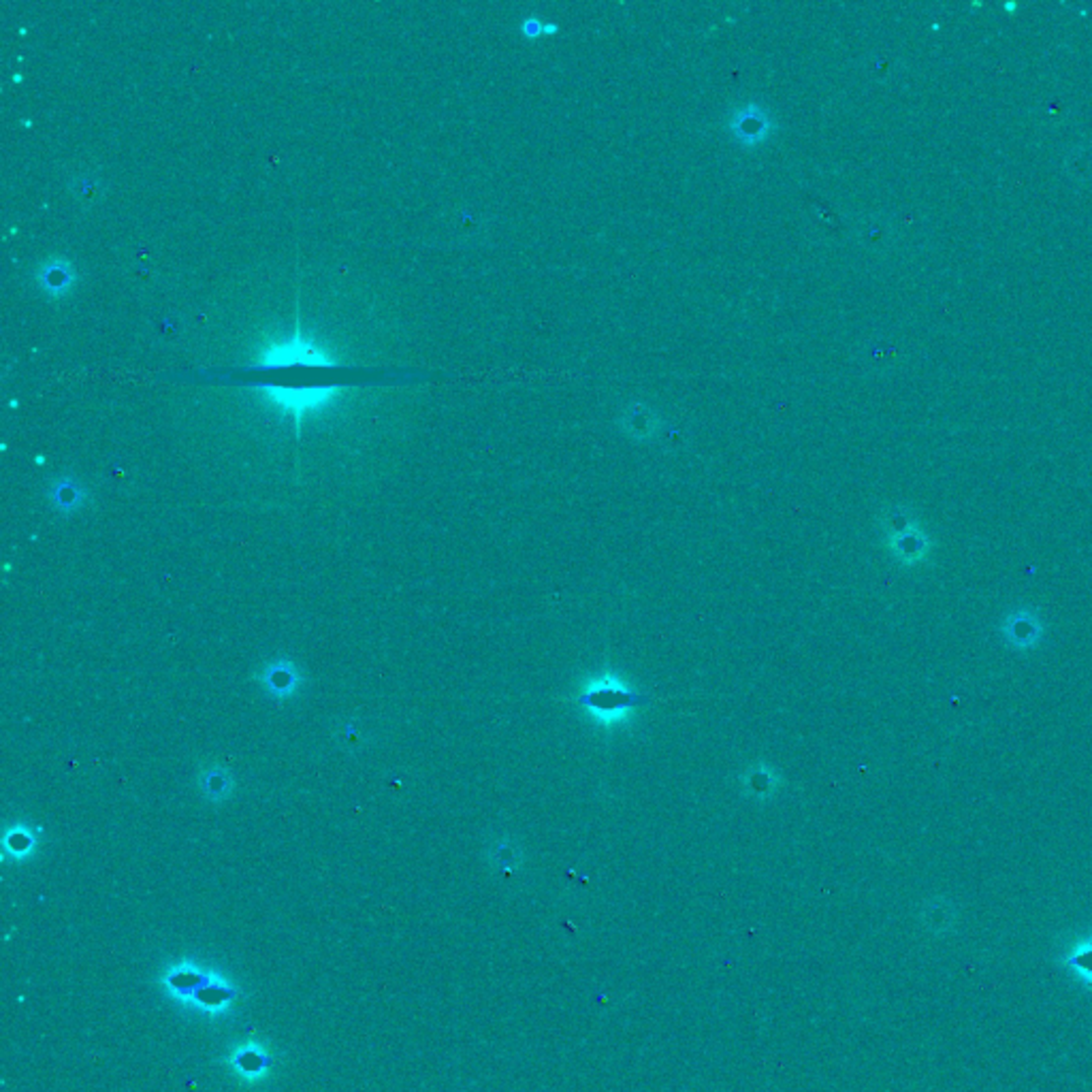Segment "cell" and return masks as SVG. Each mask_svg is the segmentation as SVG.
Wrapping results in <instances>:
<instances>
[{"instance_id": "obj_1", "label": "cell", "mask_w": 1092, "mask_h": 1092, "mask_svg": "<svg viewBox=\"0 0 1092 1092\" xmlns=\"http://www.w3.org/2000/svg\"><path fill=\"white\" fill-rule=\"evenodd\" d=\"M157 982L175 1005L208 1018L226 1016L235 1009L241 995L228 975L192 958H179L166 965Z\"/></svg>"}, {"instance_id": "obj_2", "label": "cell", "mask_w": 1092, "mask_h": 1092, "mask_svg": "<svg viewBox=\"0 0 1092 1092\" xmlns=\"http://www.w3.org/2000/svg\"><path fill=\"white\" fill-rule=\"evenodd\" d=\"M726 128L739 146L757 148L770 139V135L775 133L777 124L773 113H770L768 107H764L762 102L744 100L740 105L730 109L726 118Z\"/></svg>"}, {"instance_id": "obj_3", "label": "cell", "mask_w": 1092, "mask_h": 1092, "mask_svg": "<svg viewBox=\"0 0 1092 1092\" xmlns=\"http://www.w3.org/2000/svg\"><path fill=\"white\" fill-rule=\"evenodd\" d=\"M239 1082L243 1084H259L272 1075L276 1067V1057L272 1048L259 1039H243L228 1050V1055L223 1059Z\"/></svg>"}, {"instance_id": "obj_4", "label": "cell", "mask_w": 1092, "mask_h": 1092, "mask_svg": "<svg viewBox=\"0 0 1092 1092\" xmlns=\"http://www.w3.org/2000/svg\"><path fill=\"white\" fill-rule=\"evenodd\" d=\"M254 678L259 680V685L265 689L267 696H272L274 700L292 698L305 683L301 668L289 658L267 662Z\"/></svg>"}, {"instance_id": "obj_5", "label": "cell", "mask_w": 1092, "mask_h": 1092, "mask_svg": "<svg viewBox=\"0 0 1092 1092\" xmlns=\"http://www.w3.org/2000/svg\"><path fill=\"white\" fill-rule=\"evenodd\" d=\"M1060 965L1077 986L1092 991V932L1075 936L1062 949Z\"/></svg>"}, {"instance_id": "obj_6", "label": "cell", "mask_w": 1092, "mask_h": 1092, "mask_svg": "<svg viewBox=\"0 0 1092 1092\" xmlns=\"http://www.w3.org/2000/svg\"><path fill=\"white\" fill-rule=\"evenodd\" d=\"M41 828L24 824V821L9 826L3 837V856L16 860V863L29 860L36 852L38 841H41Z\"/></svg>"}, {"instance_id": "obj_7", "label": "cell", "mask_w": 1092, "mask_h": 1092, "mask_svg": "<svg viewBox=\"0 0 1092 1092\" xmlns=\"http://www.w3.org/2000/svg\"><path fill=\"white\" fill-rule=\"evenodd\" d=\"M621 425H623L621 429L627 435H632V438L649 440L658 433L660 420H658V415H655L649 406L634 402L621 413Z\"/></svg>"}, {"instance_id": "obj_8", "label": "cell", "mask_w": 1092, "mask_h": 1092, "mask_svg": "<svg viewBox=\"0 0 1092 1092\" xmlns=\"http://www.w3.org/2000/svg\"><path fill=\"white\" fill-rule=\"evenodd\" d=\"M199 788L203 796L212 803L226 801L235 790V779L230 775V770L223 764H208L199 775Z\"/></svg>"}, {"instance_id": "obj_9", "label": "cell", "mask_w": 1092, "mask_h": 1092, "mask_svg": "<svg viewBox=\"0 0 1092 1092\" xmlns=\"http://www.w3.org/2000/svg\"><path fill=\"white\" fill-rule=\"evenodd\" d=\"M890 548L896 552V557H901L907 563H914L920 561L924 557V552H927V545L929 541L924 538L916 525L905 523L898 528L896 532L890 534Z\"/></svg>"}, {"instance_id": "obj_10", "label": "cell", "mask_w": 1092, "mask_h": 1092, "mask_svg": "<svg viewBox=\"0 0 1092 1092\" xmlns=\"http://www.w3.org/2000/svg\"><path fill=\"white\" fill-rule=\"evenodd\" d=\"M1005 638L1020 649H1029L1037 645V638L1042 634V625L1035 619V614L1029 610L1013 612L1003 625Z\"/></svg>"}, {"instance_id": "obj_11", "label": "cell", "mask_w": 1092, "mask_h": 1092, "mask_svg": "<svg viewBox=\"0 0 1092 1092\" xmlns=\"http://www.w3.org/2000/svg\"><path fill=\"white\" fill-rule=\"evenodd\" d=\"M269 397L276 400L280 406H285L292 413H305V410L318 408L331 397V389H303V391H289V389H267Z\"/></svg>"}, {"instance_id": "obj_12", "label": "cell", "mask_w": 1092, "mask_h": 1092, "mask_svg": "<svg viewBox=\"0 0 1092 1092\" xmlns=\"http://www.w3.org/2000/svg\"><path fill=\"white\" fill-rule=\"evenodd\" d=\"M49 502L62 515H73L86 502V491L73 479H58L49 484Z\"/></svg>"}, {"instance_id": "obj_13", "label": "cell", "mask_w": 1092, "mask_h": 1092, "mask_svg": "<svg viewBox=\"0 0 1092 1092\" xmlns=\"http://www.w3.org/2000/svg\"><path fill=\"white\" fill-rule=\"evenodd\" d=\"M36 280L38 285H41V289L47 290L49 294H62L71 289L75 274L67 261L54 259L41 265V269L36 272Z\"/></svg>"}, {"instance_id": "obj_14", "label": "cell", "mask_w": 1092, "mask_h": 1092, "mask_svg": "<svg viewBox=\"0 0 1092 1092\" xmlns=\"http://www.w3.org/2000/svg\"><path fill=\"white\" fill-rule=\"evenodd\" d=\"M587 696V706L591 711L596 713H604V711H612L614 717L619 719L621 717V709L627 711L634 706V696L629 691H619V689H596V691H585Z\"/></svg>"}, {"instance_id": "obj_15", "label": "cell", "mask_w": 1092, "mask_h": 1092, "mask_svg": "<svg viewBox=\"0 0 1092 1092\" xmlns=\"http://www.w3.org/2000/svg\"><path fill=\"white\" fill-rule=\"evenodd\" d=\"M265 358H267V363H269V365L292 363V361L307 363V361H310V358H316V361H318L320 365H325V363H327V358H325L323 354H320V353H316L314 349H310V346H307V342H287V344H282V346H276V349H272V353H267V354H265Z\"/></svg>"}, {"instance_id": "obj_16", "label": "cell", "mask_w": 1092, "mask_h": 1092, "mask_svg": "<svg viewBox=\"0 0 1092 1092\" xmlns=\"http://www.w3.org/2000/svg\"><path fill=\"white\" fill-rule=\"evenodd\" d=\"M559 31V26L555 22H546L543 18H536L530 16L521 22V32L523 36L528 38H541V36H550Z\"/></svg>"}]
</instances>
